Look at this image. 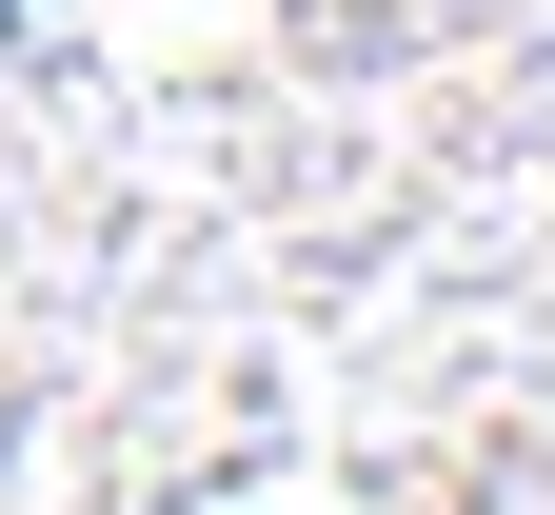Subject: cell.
Returning a JSON list of instances; mask_svg holds the SVG:
<instances>
[{
	"label": "cell",
	"instance_id": "1",
	"mask_svg": "<svg viewBox=\"0 0 555 515\" xmlns=\"http://www.w3.org/2000/svg\"><path fill=\"white\" fill-rule=\"evenodd\" d=\"M21 21H40V0H0V40H21Z\"/></svg>",
	"mask_w": 555,
	"mask_h": 515
}]
</instances>
